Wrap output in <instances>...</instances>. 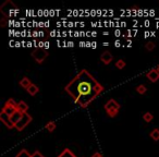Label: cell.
<instances>
[{"mask_svg":"<svg viewBox=\"0 0 159 157\" xmlns=\"http://www.w3.org/2000/svg\"><path fill=\"white\" fill-rule=\"evenodd\" d=\"M64 91L72 97L75 104L82 108H86L100 93H102L104 86L84 69L66 85Z\"/></svg>","mask_w":159,"mask_h":157,"instance_id":"1","label":"cell"},{"mask_svg":"<svg viewBox=\"0 0 159 157\" xmlns=\"http://www.w3.org/2000/svg\"><path fill=\"white\" fill-rule=\"evenodd\" d=\"M0 12L5 18H10V16H16L19 12V8L12 2L11 0H7L5 3L1 5L0 7Z\"/></svg>","mask_w":159,"mask_h":157,"instance_id":"2","label":"cell"},{"mask_svg":"<svg viewBox=\"0 0 159 157\" xmlns=\"http://www.w3.org/2000/svg\"><path fill=\"white\" fill-rule=\"evenodd\" d=\"M48 55L49 53L44 48H36L31 53V56L34 58V60L37 63H43L45 61V59L48 57Z\"/></svg>","mask_w":159,"mask_h":157,"instance_id":"3","label":"cell"},{"mask_svg":"<svg viewBox=\"0 0 159 157\" xmlns=\"http://www.w3.org/2000/svg\"><path fill=\"white\" fill-rule=\"evenodd\" d=\"M32 119H33V118H32V116L30 115V113H23V116L20 119V121L16 124V129L18 131H23L24 130V128H26V127L32 122Z\"/></svg>","mask_w":159,"mask_h":157,"instance_id":"4","label":"cell"},{"mask_svg":"<svg viewBox=\"0 0 159 157\" xmlns=\"http://www.w3.org/2000/svg\"><path fill=\"white\" fill-rule=\"evenodd\" d=\"M0 121L2 122L3 124H5L7 128L9 129H13L16 128V126H14V123L11 121V118H10V116H8L6 113H3L2 110H1V113H0Z\"/></svg>","mask_w":159,"mask_h":157,"instance_id":"5","label":"cell"},{"mask_svg":"<svg viewBox=\"0 0 159 157\" xmlns=\"http://www.w3.org/2000/svg\"><path fill=\"white\" fill-rule=\"evenodd\" d=\"M112 60H113V56L110 51L105 50V51H102V53L100 55V61L104 64H106V66L110 64L111 62H112Z\"/></svg>","mask_w":159,"mask_h":157,"instance_id":"6","label":"cell"},{"mask_svg":"<svg viewBox=\"0 0 159 157\" xmlns=\"http://www.w3.org/2000/svg\"><path fill=\"white\" fill-rule=\"evenodd\" d=\"M146 76H147V79L150 81V82L155 83L157 82V81L159 80V73L157 72L156 69H152V70L148 71L147 73H146Z\"/></svg>","mask_w":159,"mask_h":157,"instance_id":"7","label":"cell"},{"mask_svg":"<svg viewBox=\"0 0 159 157\" xmlns=\"http://www.w3.org/2000/svg\"><path fill=\"white\" fill-rule=\"evenodd\" d=\"M120 104L117 102L116 99H109L108 102L105 104V109L107 110H109V109H120Z\"/></svg>","mask_w":159,"mask_h":157,"instance_id":"8","label":"cell"},{"mask_svg":"<svg viewBox=\"0 0 159 157\" xmlns=\"http://www.w3.org/2000/svg\"><path fill=\"white\" fill-rule=\"evenodd\" d=\"M19 84H20V86L21 87H23V89H25V90H27L30 86H31L33 83L31 82V80H30L29 77H26V76H24V77H22L20 80V82H19Z\"/></svg>","mask_w":159,"mask_h":157,"instance_id":"9","label":"cell"},{"mask_svg":"<svg viewBox=\"0 0 159 157\" xmlns=\"http://www.w3.org/2000/svg\"><path fill=\"white\" fill-rule=\"evenodd\" d=\"M29 108H30L29 105H27L24 100H20V102L18 103V110L21 111L22 113H26Z\"/></svg>","mask_w":159,"mask_h":157,"instance_id":"10","label":"cell"},{"mask_svg":"<svg viewBox=\"0 0 159 157\" xmlns=\"http://www.w3.org/2000/svg\"><path fill=\"white\" fill-rule=\"evenodd\" d=\"M58 157H77V156L70 150V148H64V150L58 155Z\"/></svg>","mask_w":159,"mask_h":157,"instance_id":"11","label":"cell"},{"mask_svg":"<svg viewBox=\"0 0 159 157\" xmlns=\"http://www.w3.org/2000/svg\"><path fill=\"white\" fill-rule=\"evenodd\" d=\"M22 116H23V113H21V111L16 110V113H14L13 115H12L11 117H10V118H11V121L14 123V126H16V124L18 123L19 121H20V119L22 118Z\"/></svg>","mask_w":159,"mask_h":157,"instance_id":"12","label":"cell"},{"mask_svg":"<svg viewBox=\"0 0 159 157\" xmlns=\"http://www.w3.org/2000/svg\"><path fill=\"white\" fill-rule=\"evenodd\" d=\"M26 92L31 96H35L36 94H37L38 92H39V87H38L37 85H35V84H32L31 86H30L29 89L26 90Z\"/></svg>","mask_w":159,"mask_h":157,"instance_id":"13","label":"cell"},{"mask_svg":"<svg viewBox=\"0 0 159 157\" xmlns=\"http://www.w3.org/2000/svg\"><path fill=\"white\" fill-rule=\"evenodd\" d=\"M56 128H57V126H56V122L55 121H48L46 124H45V129H46L48 132H53V131L56 130Z\"/></svg>","mask_w":159,"mask_h":157,"instance_id":"14","label":"cell"},{"mask_svg":"<svg viewBox=\"0 0 159 157\" xmlns=\"http://www.w3.org/2000/svg\"><path fill=\"white\" fill-rule=\"evenodd\" d=\"M1 110H2L3 113H7L8 116H10V117H11V116L13 115V113L16 111V109L12 108V107L8 106V105H5V106L2 107V109H1Z\"/></svg>","mask_w":159,"mask_h":157,"instance_id":"15","label":"cell"},{"mask_svg":"<svg viewBox=\"0 0 159 157\" xmlns=\"http://www.w3.org/2000/svg\"><path fill=\"white\" fill-rule=\"evenodd\" d=\"M135 90H136V92L139 94H141V95H144V94L147 92V87H146V85L144 84H139L137 85L136 87H135Z\"/></svg>","mask_w":159,"mask_h":157,"instance_id":"16","label":"cell"},{"mask_svg":"<svg viewBox=\"0 0 159 157\" xmlns=\"http://www.w3.org/2000/svg\"><path fill=\"white\" fill-rule=\"evenodd\" d=\"M150 137L154 140L155 142L159 141V129H154V130L150 132Z\"/></svg>","mask_w":159,"mask_h":157,"instance_id":"17","label":"cell"},{"mask_svg":"<svg viewBox=\"0 0 159 157\" xmlns=\"http://www.w3.org/2000/svg\"><path fill=\"white\" fill-rule=\"evenodd\" d=\"M32 154H30V152L27 150H25V148H23V150H21L20 152L16 154V157H31Z\"/></svg>","mask_w":159,"mask_h":157,"instance_id":"18","label":"cell"},{"mask_svg":"<svg viewBox=\"0 0 159 157\" xmlns=\"http://www.w3.org/2000/svg\"><path fill=\"white\" fill-rule=\"evenodd\" d=\"M5 105H8V106L12 107V108H14V109H16V110H18V103H16L13 98H9V99L6 102Z\"/></svg>","mask_w":159,"mask_h":157,"instance_id":"19","label":"cell"},{"mask_svg":"<svg viewBox=\"0 0 159 157\" xmlns=\"http://www.w3.org/2000/svg\"><path fill=\"white\" fill-rule=\"evenodd\" d=\"M155 47H156V44H155L154 42H152V40H149V42L145 43V49L148 51H152L155 49Z\"/></svg>","mask_w":159,"mask_h":157,"instance_id":"20","label":"cell"},{"mask_svg":"<svg viewBox=\"0 0 159 157\" xmlns=\"http://www.w3.org/2000/svg\"><path fill=\"white\" fill-rule=\"evenodd\" d=\"M125 66H126V62L123 59H119L116 62V68L119 69V70H122L123 68H125Z\"/></svg>","mask_w":159,"mask_h":157,"instance_id":"21","label":"cell"},{"mask_svg":"<svg viewBox=\"0 0 159 157\" xmlns=\"http://www.w3.org/2000/svg\"><path fill=\"white\" fill-rule=\"evenodd\" d=\"M143 119L145 122H152V119H154V116H152V113H145L143 115Z\"/></svg>","mask_w":159,"mask_h":157,"instance_id":"22","label":"cell"},{"mask_svg":"<svg viewBox=\"0 0 159 157\" xmlns=\"http://www.w3.org/2000/svg\"><path fill=\"white\" fill-rule=\"evenodd\" d=\"M118 113H119V109H109V110H107V115L110 118L117 117Z\"/></svg>","mask_w":159,"mask_h":157,"instance_id":"23","label":"cell"},{"mask_svg":"<svg viewBox=\"0 0 159 157\" xmlns=\"http://www.w3.org/2000/svg\"><path fill=\"white\" fill-rule=\"evenodd\" d=\"M31 157H45L39 150H35V152L32 153V156Z\"/></svg>","mask_w":159,"mask_h":157,"instance_id":"24","label":"cell"},{"mask_svg":"<svg viewBox=\"0 0 159 157\" xmlns=\"http://www.w3.org/2000/svg\"><path fill=\"white\" fill-rule=\"evenodd\" d=\"M92 157H104V156H102V153H99V152H96V153H94V154L92 155Z\"/></svg>","mask_w":159,"mask_h":157,"instance_id":"25","label":"cell"},{"mask_svg":"<svg viewBox=\"0 0 159 157\" xmlns=\"http://www.w3.org/2000/svg\"><path fill=\"white\" fill-rule=\"evenodd\" d=\"M155 69H156V70H157V72L159 73V64H158V66H157V67H156V68H155Z\"/></svg>","mask_w":159,"mask_h":157,"instance_id":"26","label":"cell"}]
</instances>
